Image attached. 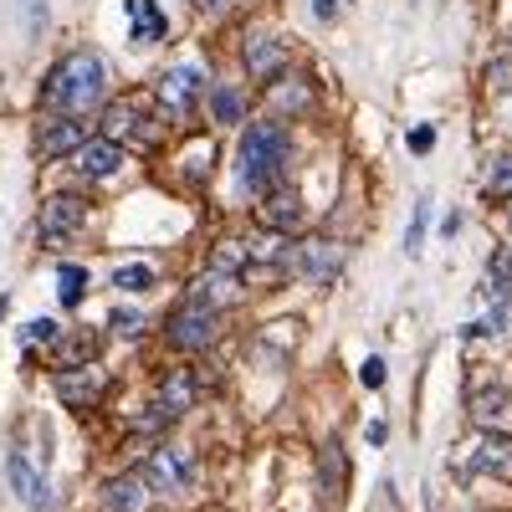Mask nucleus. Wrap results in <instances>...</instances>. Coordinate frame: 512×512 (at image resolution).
I'll return each mask as SVG.
<instances>
[{"mask_svg":"<svg viewBox=\"0 0 512 512\" xmlns=\"http://www.w3.org/2000/svg\"><path fill=\"white\" fill-rule=\"evenodd\" d=\"M195 400H200V374H195V369H169V374L159 379L154 410H159V415H169V420H180Z\"/></svg>","mask_w":512,"mask_h":512,"instance_id":"nucleus-15","label":"nucleus"},{"mask_svg":"<svg viewBox=\"0 0 512 512\" xmlns=\"http://www.w3.org/2000/svg\"><path fill=\"white\" fill-rule=\"evenodd\" d=\"M103 88H108V67L103 57L93 52H72L52 67L47 88H41V103H47L57 118H72V113H88L103 103Z\"/></svg>","mask_w":512,"mask_h":512,"instance_id":"nucleus-2","label":"nucleus"},{"mask_svg":"<svg viewBox=\"0 0 512 512\" xmlns=\"http://www.w3.org/2000/svg\"><path fill=\"white\" fill-rule=\"evenodd\" d=\"M487 88H492V93H512V57H492V67H487Z\"/></svg>","mask_w":512,"mask_h":512,"instance_id":"nucleus-31","label":"nucleus"},{"mask_svg":"<svg viewBox=\"0 0 512 512\" xmlns=\"http://www.w3.org/2000/svg\"><path fill=\"white\" fill-rule=\"evenodd\" d=\"M88 216H93V205L82 195H52L41 205V246H62L67 236H77L88 226Z\"/></svg>","mask_w":512,"mask_h":512,"instance_id":"nucleus-10","label":"nucleus"},{"mask_svg":"<svg viewBox=\"0 0 512 512\" xmlns=\"http://www.w3.org/2000/svg\"><path fill=\"white\" fill-rule=\"evenodd\" d=\"M487 195L512 200V154H497V159H492V169H487Z\"/></svg>","mask_w":512,"mask_h":512,"instance_id":"nucleus-26","label":"nucleus"},{"mask_svg":"<svg viewBox=\"0 0 512 512\" xmlns=\"http://www.w3.org/2000/svg\"><path fill=\"white\" fill-rule=\"evenodd\" d=\"M466 415H472V425L487 436H512V390L507 384H482V390L466 400Z\"/></svg>","mask_w":512,"mask_h":512,"instance_id":"nucleus-12","label":"nucleus"},{"mask_svg":"<svg viewBox=\"0 0 512 512\" xmlns=\"http://www.w3.org/2000/svg\"><path fill=\"white\" fill-rule=\"evenodd\" d=\"M359 379L369 384V390H379V384H384V359H364V369H359Z\"/></svg>","mask_w":512,"mask_h":512,"instance_id":"nucleus-33","label":"nucleus"},{"mask_svg":"<svg viewBox=\"0 0 512 512\" xmlns=\"http://www.w3.org/2000/svg\"><path fill=\"white\" fill-rule=\"evenodd\" d=\"M103 139H113V144L134 139L139 149H154V144L164 139V128L149 118L144 98H123V103H113V108L103 113Z\"/></svg>","mask_w":512,"mask_h":512,"instance_id":"nucleus-7","label":"nucleus"},{"mask_svg":"<svg viewBox=\"0 0 512 512\" xmlns=\"http://www.w3.org/2000/svg\"><path fill=\"white\" fill-rule=\"evenodd\" d=\"M6 482H11V492L31 507V512H57V497H52V482L31 466V456L21 451V446H11L6 451Z\"/></svg>","mask_w":512,"mask_h":512,"instance_id":"nucleus-11","label":"nucleus"},{"mask_svg":"<svg viewBox=\"0 0 512 512\" xmlns=\"http://www.w3.org/2000/svg\"><path fill=\"white\" fill-rule=\"evenodd\" d=\"M256 226L272 236H297L303 231V195L292 185H272L267 195H256Z\"/></svg>","mask_w":512,"mask_h":512,"instance_id":"nucleus-9","label":"nucleus"},{"mask_svg":"<svg viewBox=\"0 0 512 512\" xmlns=\"http://www.w3.org/2000/svg\"><path fill=\"white\" fill-rule=\"evenodd\" d=\"M287 159H292V144H287L282 118H256V123H246V134H241V144H236V175H241V190L267 195L272 185H282Z\"/></svg>","mask_w":512,"mask_h":512,"instance_id":"nucleus-1","label":"nucleus"},{"mask_svg":"<svg viewBox=\"0 0 512 512\" xmlns=\"http://www.w3.org/2000/svg\"><path fill=\"white\" fill-rule=\"evenodd\" d=\"M6 308H11V303H6V297H0V318H6Z\"/></svg>","mask_w":512,"mask_h":512,"instance_id":"nucleus-38","label":"nucleus"},{"mask_svg":"<svg viewBox=\"0 0 512 512\" xmlns=\"http://www.w3.org/2000/svg\"><path fill=\"white\" fill-rule=\"evenodd\" d=\"M113 328L118 333H144V318L139 313H113Z\"/></svg>","mask_w":512,"mask_h":512,"instance_id":"nucleus-34","label":"nucleus"},{"mask_svg":"<svg viewBox=\"0 0 512 512\" xmlns=\"http://www.w3.org/2000/svg\"><path fill=\"white\" fill-rule=\"evenodd\" d=\"M216 333H221V313L205 308V303H195V297L164 318V344L175 349V354H200V349H210V344H216Z\"/></svg>","mask_w":512,"mask_h":512,"instance_id":"nucleus-4","label":"nucleus"},{"mask_svg":"<svg viewBox=\"0 0 512 512\" xmlns=\"http://www.w3.org/2000/svg\"><path fill=\"white\" fill-rule=\"evenodd\" d=\"M128 16H134V36L139 41H159L169 26H164V11L154 6V0H128Z\"/></svg>","mask_w":512,"mask_h":512,"instance_id":"nucleus-23","label":"nucleus"},{"mask_svg":"<svg viewBox=\"0 0 512 512\" xmlns=\"http://www.w3.org/2000/svg\"><path fill=\"white\" fill-rule=\"evenodd\" d=\"M62 338V328L52 323V318H31L26 328H21V344H57Z\"/></svg>","mask_w":512,"mask_h":512,"instance_id":"nucleus-29","label":"nucleus"},{"mask_svg":"<svg viewBox=\"0 0 512 512\" xmlns=\"http://www.w3.org/2000/svg\"><path fill=\"white\" fill-rule=\"evenodd\" d=\"M313 16L318 21H333L338 16V0H313Z\"/></svg>","mask_w":512,"mask_h":512,"instance_id":"nucleus-35","label":"nucleus"},{"mask_svg":"<svg viewBox=\"0 0 512 512\" xmlns=\"http://www.w3.org/2000/svg\"><path fill=\"white\" fill-rule=\"evenodd\" d=\"M190 297L221 313V308H231L236 297H241V287H236V277H231V272H210V277H200V282H195V292H190Z\"/></svg>","mask_w":512,"mask_h":512,"instance_id":"nucleus-20","label":"nucleus"},{"mask_svg":"<svg viewBox=\"0 0 512 512\" xmlns=\"http://www.w3.org/2000/svg\"><path fill=\"white\" fill-rule=\"evenodd\" d=\"M349 262V251L344 241H328V236H308V241H292L282 251V267H292L297 277H308V282H333L338 267Z\"/></svg>","mask_w":512,"mask_h":512,"instance_id":"nucleus-5","label":"nucleus"},{"mask_svg":"<svg viewBox=\"0 0 512 512\" xmlns=\"http://www.w3.org/2000/svg\"><path fill=\"white\" fill-rule=\"evenodd\" d=\"M21 11H26V36L36 41L41 31H47V21H52V11H47V0H21Z\"/></svg>","mask_w":512,"mask_h":512,"instance_id":"nucleus-30","label":"nucleus"},{"mask_svg":"<svg viewBox=\"0 0 512 512\" xmlns=\"http://www.w3.org/2000/svg\"><path fill=\"white\" fill-rule=\"evenodd\" d=\"M210 118H216L221 128H236L246 118V93L236 88V82H221V88H210Z\"/></svg>","mask_w":512,"mask_h":512,"instance_id":"nucleus-21","label":"nucleus"},{"mask_svg":"<svg viewBox=\"0 0 512 512\" xmlns=\"http://www.w3.org/2000/svg\"><path fill=\"white\" fill-rule=\"evenodd\" d=\"M82 144V123L77 118H52V123H41V134H36V154L41 159H57V154H77Z\"/></svg>","mask_w":512,"mask_h":512,"instance_id":"nucleus-18","label":"nucleus"},{"mask_svg":"<svg viewBox=\"0 0 512 512\" xmlns=\"http://www.w3.org/2000/svg\"><path fill=\"white\" fill-rule=\"evenodd\" d=\"M103 390H108V379H103L98 369H62V379H57V400H62V405H72V410L98 405V400H103Z\"/></svg>","mask_w":512,"mask_h":512,"instance_id":"nucleus-16","label":"nucleus"},{"mask_svg":"<svg viewBox=\"0 0 512 512\" xmlns=\"http://www.w3.org/2000/svg\"><path fill=\"white\" fill-rule=\"evenodd\" d=\"M272 103L282 108V113H308V103H313V88L303 77H282V82H272Z\"/></svg>","mask_w":512,"mask_h":512,"instance_id":"nucleus-22","label":"nucleus"},{"mask_svg":"<svg viewBox=\"0 0 512 512\" xmlns=\"http://www.w3.org/2000/svg\"><path fill=\"white\" fill-rule=\"evenodd\" d=\"M507 226H512V200H507Z\"/></svg>","mask_w":512,"mask_h":512,"instance_id":"nucleus-39","label":"nucleus"},{"mask_svg":"<svg viewBox=\"0 0 512 512\" xmlns=\"http://www.w3.org/2000/svg\"><path fill=\"white\" fill-rule=\"evenodd\" d=\"M425 226H431V200H415V216H410V231H405V251L410 256H420V246H425Z\"/></svg>","mask_w":512,"mask_h":512,"instance_id":"nucleus-27","label":"nucleus"},{"mask_svg":"<svg viewBox=\"0 0 512 512\" xmlns=\"http://www.w3.org/2000/svg\"><path fill=\"white\" fill-rule=\"evenodd\" d=\"M451 472L466 477H502L512 482V436H487L477 431L472 441H456L451 446Z\"/></svg>","mask_w":512,"mask_h":512,"instance_id":"nucleus-3","label":"nucleus"},{"mask_svg":"<svg viewBox=\"0 0 512 512\" xmlns=\"http://www.w3.org/2000/svg\"><path fill=\"white\" fill-rule=\"evenodd\" d=\"M118 164H123V144H113L103 134L77 149V175L82 180H108V175H118Z\"/></svg>","mask_w":512,"mask_h":512,"instance_id":"nucleus-17","label":"nucleus"},{"mask_svg":"<svg viewBox=\"0 0 512 512\" xmlns=\"http://www.w3.org/2000/svg\"><path fill=\"white\" fill-rule=\"evenodd\" d=\"M159 282V272L149 267V262H123L118 272H113V287H123V292H149Z\"/></svg>","mask_w":512,"mask_h":512,"instance_id":"nucleus-25","label":"nucleus"},{"mask_svg":"<svg viewBox=\"0 0 512 512\" xmlns=\"http://www.w3.org/2000/svg\"><path fill=\"white\" fill-rule=\"evenodd\" d=\"M246 72L256 77V82H282L287 77V47L277 36H267V31H251L246 36Z\"/></svg>","mask_w":512,"mask_h":512,"instance_id":"nucleus-14","label":"nucleus"},{"mask_svg":"<svg viewBox=\"0 0 512 512\" xmlns=\"http://www.w3.org/2000/svg\"><path fill=\"white\" fill-rule=\"evenodd\" d=\"M139 472H144V482H149L154 497H180V492L195 482V456L180 451V446H154V451L144 456Z\"/></svg>","mask_w":512,"mask_h":512,"instance_id":"nucleus-6","label":"nucleus"},{"mask_svg":"<svg viewBox=\"0 0 512 512\" xmlns=\"http://www.w3.org/2000/svg\"><path fill=\"white\" fill-rule=\"evenodd\" d=\"M200 93H205V67L200 62H175L164 77H159V88H154V103L164 108V113H190L195 103H200Z\"/></svg>","mask_w":512,"mask_h":512,"instance_id":"nucleus-8","label":"nucleus"},{"mask_svg":"<svg viewBox=\"0 0 512 512\" xmlns=\"http://www.w3.org/2000/svg\"><path fill=\"white\" fill-rule=\"evenodd\" d=\"M195 6H200V11L210 16V11H221V6H226V0H195Z\"/></svg>","mask_w":512,"mask_h":512,"instance_id":"nucleus-37","label":"nucleus"},{"mask_svg":"<svg viewBox=\"0 0 512 512\" xmlns=\"http://www.w3.org/2000/svg\"><path fill=\"white\" fill-rule=\"evenodd\" d=\"M82 287H88V272H82L77 262H62L57 267V297H62V308H77L82 303Z\"/></svg>","mask_w":512,"mask_h":512,"instance_id":"nucleus-24","label":"nucleus"},{"mask_svg":"<svg viewBox=\"0 0 512 512\" xmlns=\"http://www.w3.org/2000/svg\"><path fill=\"white\" fill-rule=\"evenodd\" d=\"M456 231H461V210H451V216H446V226H441V236H446V241H451V236H456Z\"/></svg>","mask_w":512,"mask_h":512,"instance_id":"nucleus-36","label":"nucleus"},{"mask_svg":"<svg viewBox=\"0 0 512 512\" xmlns=\"http://www.w3.org/2000/svg\"><path fill=\"white\" fill-rule=\"evenodd\" d=\"M154 507V492L139 472H118L98 487V512H149Z\"/></svg>","mask_w":512,"mask_h":512,"instance_id":"nucleus-13","label":"nucleus"},{"mask_svg":"<svg viewBox=\"0 0 512 512\" xmlns=\"http://www.w3.org/2000/svg\"><path fill=\"white\" fill-rule=\"evenodd\" d=\"M93 354H98V333L82 328L72 338H57L52 344V364L57 369H93Z\"/></svg>","mask_w":512,"mask_h":512,"instance_id":"nucleus-19","label":"nucleus"},{"mask_svg":"<svg viewBox=\"0 0 512 512\" xmlns=\"http://www.w3.org/2000/svg\"><path fill=\"white\" fill-rule=\"evenodd\" d=\"M431 149H436V128H431V123H420V128H410V154H420V159H425V154H431Z\"/></svg>","mask_w":512,"mask_h":512,"instance_id":"nucleus-32","label":"nucleus"},{"mask_svg":"<svg viewBox=\"0 0 512 512\" xmlns=\"http://www.w3.org/2000/svg\"><path fill=\"white\" fill-rule=\"evenodd\" d=\"M241 262H246V246H241V241H221L216 256H210V272H231V277H236Z\"/></svg>","mask_w":512,"mask_h":512,"instance_id":"nucleus-28","label":"nucleus"}]
</instances>
